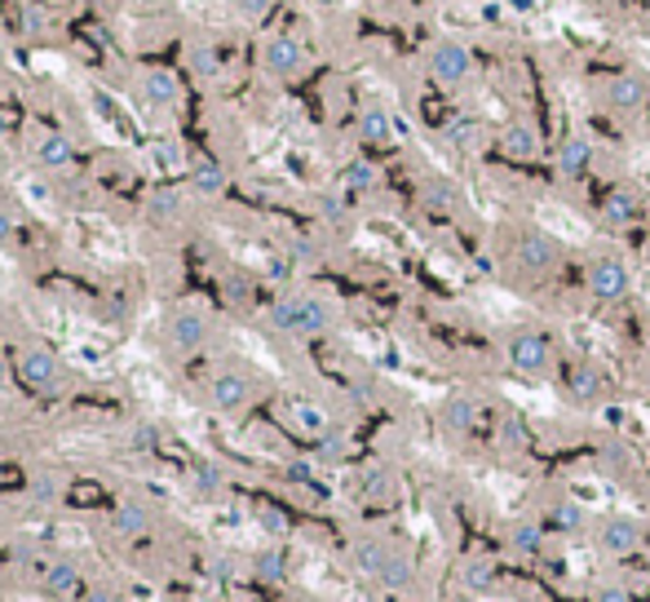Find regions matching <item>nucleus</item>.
I'll return each instance as SVG.
<instances>
[{"instance_id": "nucleus-10", "label": "nucleus", "mask_w": 650, "mask_h": 602, "mask_svg": "<svg viewBox=\"0 0 650 602\" xmlns=\"http://www.w3.org/2000/svg\"><path fill=\"white\" fill-rule=\"evenodd\" d=\"M261 63H266V72H270V76L292 80V76H301V72H305V50H301V41H296V36H270V41H266V50H261Z\"/></svg>"}, {"instance_id": "nucleus-25", "label": "nucleus", "mask_w": 650, "mask_h": 602, "mask_svg": "<svg viewBox=\"0 0 650 602\" xmlns=\"http://www.w3.org/2000/svg\"><path fill=\"white\" fill-rule=\"evenodd\" d=\"M359 138H364V142H372V147L390 142V138H394V120H390V111L368 107V111L359 116Z\"/></svg>"}, {"instance_id": "nucleus-40", "label": "nucleus", "mask_w": 650, "mask_h": 602, "mask_svg": "<svg viewBox=\"0 0 650 602\" xmlns=\"http://www.w3.org/2000/svg\"><path fill=\"white\" fill-rule=\"evenodd\" d=\"M447 138H452L456 147H465V142L474 138V125H469V120H452V133H447Z\"/></svg>"}, {"instance_id": "nucleus-8", "label": "nucleus", "mask_w": 650, "mask_h": 602, "mask_svg": "<svg viewBox=\"0 0 650 602\" xmlns=\"http://www.w3.org/2000/svg\"><path fill=\"white\" fill-rule=\"evenodd\" d=\"M641 540H646V531H641V523L628 518V514H610V518L597 523V549L610 553V558H628V553H637Z\"/></svg>"}, {"instance_id": "nucleus-18", "label": "nucleus", "mask_w": 650, "mask_h": 602, "mask_svg": "<svg viewBox=\"0 0 650 602\" xmlns=\"http://www.w3.org/2000/svg\"><path fill=\"white\" fill-rule=\"evenodd\" d=\"M496 580H500L496 558L474 553V558H465V562H461V584H465L469 593H491V589H496Z\"/></svg>"}, {"instance_id": "nucleus-47", "label": "nucleus", "mask_w": 650, "mask_h": 602, "mask_svg": "<svg viewBox=\"0 0 650 602\" xmlns=\"http://www.w3.org/2000/svg\"><path fill=\"white\" fill-rule=\"evenodd\" d=\"M6 54H10V45H6V36H0V63H6Z\"/></svg>"}, {"instance_id": "nucleus-41", "label": "nucleus", "mask_w": 650, "mask_h": 602, "mask_svg": "<svg viewBox=\"0 0 650 602\" xmlns=\"http://www.w3.org/2000/svg\"><path fill=\"white\" fill-rule=\"evenodd\" d=\"M191 58H195V67H199V72H208V76H217V58H213L208 50H195Z\"/></svg>"}, {"instance_id": "nucleus-36", "label": "nucleus", "mask_w": 650, "mask_h": 602, "mask_svg": "<svg viewBox=\"0 0 650 602\" xmlns=\"http://www.w3.org/2000/svg\"><path fill=\"white\" fill-rule=\"evenodd\" d=\"M425 200H430L434 208H452V204H456V191H452L443 178H434V182H430V191H425Z\"/></svg>"}, {"instance_id": "nucleus-24", "label": "nucleus", "mask_w": 650, "mask_h": 602, "mask_svg": "<svg viewBox=\"0 0 650 602\" xmlns=\"http://www.w3.org/2000/svg\"><path fill=\"white\" fill-rule=\"evenodd\" d=\"M390 549H394L390 540H381V536H364V540L355 545V562H359V571L377 580V571L386 567V558H390Z\"/></svg>"}, {"instance_id": "nucleus-16", "label": "nucleus", "mask_w": 650, "mask_h": 602, "mask_svg": "<svg viewBox=\"0 0 650 602\" xmlns=\"http://www.w3.org/2000/svg\"><path fill=\"white\" fill-rule=\"evenodd\" d=\"M478 399L474 395H465V390H456V395H447L443 399V430L447 434H469L474 426H478Z\"/></svg>"}, {"instance_id": "nucleus-43", "label": "nucleus", "mask_w": 650, "mask_h": 602, "mask_svg": "<svg viewBox=\"0 0 650 602\" xmlns=\"http://www.w3.org/2000/svg\"><path fill=\"white\" fill-rule=\"evenodd\" d=\"M10 239H14V217L0 213V244H10Z\"/></svg>"}, {"instance_id": "nucleus-39", "label": "nucleus", "mask_w": 650, "mask_h": 602, "mask_svg": "<svg viewBox=\"0 0 650 602\" xmlns=\"http://www.w3.org/2000/svg\"><path fill=\"white\" fill-rule=\"evenodd\" d=\"M593 602H632V593H628L624 584H602V589L593 593Z\"/></svg>"}, {"instance_id": "nucleus-1", "label": "nucleus", "mask_w": 650, "mask_h": 602, "mask_svg": "<svg viewBox=\"0 0 650 602\" xmlns=\"http://www.w3.org/2000/svg\"><path fill=\"white\" fill-rule=\"evenodd\" d=\"M505 261L518 279L540 283L562 266V244L540 226H509L505 230Z\"/></svg>"}, {"instance_id": "nucleus-48", "label": "nucleus", "mask_w": 650, "mask_h": 602, "mask_svg": "<svg viewBox=\"0 0 650 602\" xmlns=\"http://www.w3.org/2000/svg\"><path fill=\"white\" fill-rule=\"evenodd\" d=\"M646 373H650V346H646Z\"/></svg>"}, {"instance_id": "nucleus-35", "label": "nucleus", "mask_w": 650, "mask_h": 602, "mask_svg": "<svg viewBox=\"0 0 650 602\" xmlns=\"http://www.w3.org/2000/svg\"><path fill=\"white\" fill-rule=\"evenodd\" d=\"M270 6H274V0H230V10H235V14H243L248 23L266 19V14H270Z\"/></svg>"}, {"instance_id": "nucleus-38", "label": "nucleus", "mask_w": 650, "mask_h": 602, "mask_svg": "<svg viewBox=\"0 0 650 602\" xmlns=\"http://www.w3.org/2000/svg\"><path fill=\"white\" fill-rule=\"evenodd\" d=\"M195 483H199V492H217L226 479H221L217 465H199V470H195Z\"/></svg>"}, {"instance_id": "nucleus-27", "label": "nucleus", "mask_w": 650, "mask_h": 602, "mask_svg": "<svg viewBox=\"0 0 650 602\" xmlns=\"http://www.w3.org/2000/svg\"><path fill=\"white\" fill-rule=\"evenodd\" d=\"M142 94L155 103V107H173L177 103V80L169 72H142Z\"/></svg>"}, {"instance_id": "nucleus-26", "label": "nucleus", "mask_w": 650, "mask_h": 602, "mask_svg": "<svg viewBox=\"0 0 650 602\" xmlns=\"http://www.w3.org/2000/svg\"><path fill=\"white\" fill-rule=\"evenodd\" d=\"M111 527H116L120 536H142V531L151 527V509H147L142 501H124V505L116 509V518H111Z\"/></svg>"}, {"instance_id": "nucleus-15", "label": "nucleus", "mask_w": 650, "mask_h": 602, "mask_svg": "<svg viewBox=\"0 0 650 602\" xmlns=\"http://www.w3.org/2000/svg\"><path fill=\"white\" fill-rule=\"evenodd\" d=\"M19 373H23V381H28V386L50 390V386L58 381V355H54V351H45V346H32V351H23Z\"/></svg>"}, {"instance_id": "nucleus-42", "label": "nucleus", "mask_w": 650, "mask_h": 602, "mask_svg": "<svg viewBox=\"0 0 650 602\" xmlns=\"http://www.w3.org/2000/svg\"><path fill=\"white\" fill-rule=\"evenodd\" d=\"M80 602H116V593L111 589H89V593H80Z\"/></svg>"}, {"instance_id": "nucleus-45", "label": "nucleus", "mask_w": 650, "mask_h": 602, "mask_svg": "<svg viewBox=\"0 0 650 602\" xmlns=\"http://www.w3.org/2000/svg\"><path fill=\"white\" fill-rule=\"evenodd\" d=\"M36 501H41V505H45V501H54V483H50V479H41V483H36Z\"/></svg>"}, {"instance_id": "nucleus-21", "label": "nucleus", "mask_w": 650, "mask_h": 602, "mask_svg": "<svg viewBox=\"0 0 650 602\" xmlns=\"http://www.w3.org/2000/svg\"><path fill=\"white\" fill-rule=\"evenodd\" d=\"M377 580L386 584V589H408L412 580H416V558L408 553V549H390V558H386V567L377 571Z\"/></svg>"}, {"instance_id": "nucleus-11", "label": "nucleus", "mask_w": 650, "mask_h": 602, "mask_svg": "<svg viewBox=\"0 0 650 602\" xmlns=\"http://www.w3.org/2000/svg\"><path fill=\"white\" fill-rule=\"evenodd\" d=\"M496 147H500V155H509V160H535L540 155V129L531 125V120H509L500 133H496Z\"/></svg>"}, {"instance_id": "nucleus-7", "label": "nucleus", "mask_w": 650, "mask_h": 602, "mask_svg": "<svg viewBox=\"0 0 650 602\" xmlns=\"http://www.w3.org/2000/svg\"><path fill=\"white\" fill-rule=\"evenodd\" d=\"M562 395H566L575 408H597V404L610 395V381H606L602 364H593V359H575V364L562 373Z\"/></svg>"}, {"instance_id": "nucleus-17", "label": "nucleus", "mask_w": 650, "mask_h": 602, "mask_svg": "<svg viewBox=\"0 0 650 602\" xmlns=\"http://www.w3.org/2000/svg\"><path fill=\"white\" fill-rule=\"evenodd\" d=\"M359 496H364V501H377V505L394 501V496H399V474H394L390 465L364 470V474H359Z\"/></svg>"}, {"instance_id": "nucleus-34", "label": "nucleus", "mask_w": 650, "mask_h": 602, "mask_svg": "<svg viewBox=\"0 0 650 602\" xmlns=\"http://www.w3.org/2000/svg\"><path fill=\"white\" fill-rule=\"evenodd\" d=\"M579 518H584V514H579V505H575V501H557V505L549 509V523H553L557 531H575V527H579Z\"/></svg>"}, {"instance_id": "nucleus-14", "label": "nucleus", "mask_w": 650, "mask_h": 602, "mask_svg": "<svg viewBox=\"0 0 650 602\" xmlns=\"http://www.w3.org/2000/svg\"><path fill=\"white\" fill-rule=\"evenodd\" d=\"M208 395H213V404L221 412H239V408L252 404V381L243 373H217L213 386H208Z\"/></svg>"}, {"instance_id": "nucleus-20", "label": "nucleus", "mask_w": 650, "mask_h": 602, "mask_svg": "<svg viewBox=\"0 0 650 602\" xmlns=\"http://www.w3.org/2000/svg\"><path fill=\"white\" fill-rule=\"evenodd\" d=\"M509 549L522 553V558L540 553L544 549V523L540 518H513L509 523Z\"/></svg>"}, {"instance_id": "nucleus-5", "label": "nucleus", "mask_w": 650, "mask_h": 602, "mask_svg": "<svg viewBox=\"0 0 650 602\" xmlns=\"http://www.w3.org/2000/svg\"><path fill=\"white\" fill-rule=\"evenodd\" d=\"M425 72L434 85L443 89H461L474 80V54L465 41H438L430 54H425Z\"/></svg>"}, {"instance_id": "nucleus-50", "label": "nucleus", "mask_w": 650, "mask_h": 602, "mask_svg": "<svg viewBox=\"0 0 650 602\" xmlns=\"http://www.w3.org/2000/svg\"><path fill=\"white\" fill-rule=\"evenodd\" d=\"M646 239H650V217H646Z\"/></svg>"}, {"instance_id": "nucleus-31", "label": "nucleus", "mask_w": 650, "mask_h": 602, "mask_svg": "<svg viewBox=\"0 0 650 602\" xmlns=\"http://www.w3.org/2000/svg\"><path fill=\"white\" fill-rule=\"evenodd\" d=\"M500 448L505 452H522L527 448V426H522L518 412H505V421H500Z\"/></svg>"}, {"instance_id": "nucleus-28", "label": "nucleus", "mask_w": 650, "mask_h": 602, "mask_svg": "<svg viewBox=\"0 0 650 602\" xmlns=\"http://www.w3.org/2000/svg\"><path fill=\"white\" fill-rule=\"evenodd\" d=\"M36 155H41L45 169H67L72 164V138L67 133H50V138H41Z\"/></svg>"}, {"instance_id": "nucleus-46", "label": "nucleus", "mask_w": 650, "mask_h": 602, "mask_svg": "<svg viewBox=\"0 0 650 602\" xmlns=\"http://www.w3.org/2000/svg\"><path fill=\"white\" fill-rule=\"evenodd\" d=\"M0 386H10V364L0 359Z\"/></svg>"}, {"instance_id": "nucleus-2", "label": "nucleus", "mask_w": 650, "mask_h": 602, "mask_svg": "<svg viewBox=\"0 0 650 602\" xmlns=\"http://www.w3.org/2000/svg\"><path fill=\"white\" fill-rule=\"evenodd\" d=\"M270 324L279 333H296V337H318L333 324V307L323 297H279L270 307Z\"/></svg>"}, {"instance_id": "nucleus-44", "label": "nucleus", "mask_w": 650, "mask_h": 602, "mask_svg": "<svg viewBox=\"0 0 650 602\" xmlns=\"http://www.w3.org/2000/svg\"><path fill=\"white\" fill-rule=\"evenodd\" d=\"M23 23H28V32H41V28H45V19H41L36 10H23Z\"/></svg>"}, {"instance_id": "nucleus-22", "label": "nucleus", "mask_w": 650, "mask_h": 602, "mask_svg": "<svg viewBox=\"0 0 650 602\" xmlns=\"http://www.w3.org/2000/svg\"><path fill=\"white\" fill-rule=\"evenodd\" d=\"M80 567L72 562V558H58V562H50V571H45V593H54V598H72V593H80Z\"/></svg>"}, {"instance_id": "nucleus-30", "label": "nucleus", "mask_w": 650, "mask_h": 602, "mask_svg": "<svg viewBox=\"0 0 650 602\" xmlns=\"http://www.w3.org/2000/svg\"><path fill=\"white\" fill-rule=\"evenodd\" d=\"M252 571H257V580H266V584H279V580L288 576V558H283L279 549H266V553H257Z\"/></svg>"}, {"instance_id": "nucleus-6", "label": "nucleus", "mask_w": 650, "mask_h": 602, "mask_svg": "<svg viewBox=\"0 0 650 602\" xmlns=\"http://www.w3.org/2000/svg\"><path fill=\"white\" fill-rule=\"evenodd\" d=\"M597 98H602V107L610 116H637L650 103V80L641 72H615V76L602 80Z\"/></svg>"}, {"instance_id": "nucleus-23", "label": "nucleus", "mask_w": 650, "mask_h": 602, "mask_svg": "<svg viewBox=\"0 0 650 602\" xmlns=\"http://www.w3.org/2000/svg\"><path fill=\"white\" fill-rule=\"evenodd\" d=\"M177 6H182L186 19H195V23H204V28H226L230 14H235L226 0H177Z\"/></svg>"}, {"instance_id": "nucleus-37", "label": "nucleus", "mask_w": 650, "mask_h": 602, "mask_svg": "<svg viewBox=\"0 0 650 602\" xmlns=\"http://www.w3.org/2000/svg\"><path fill=\"white\" fill-rule=\"evenodd\" d=\"M173 213H177V195H173V191H169V195L160 191V195L151 200V217H155V222H169Z\"/></svg>"}, {"instance_id": "nucleus-3", "label": "nucleus", "mask_w": 650, "mask_h": 602, "mask_svg": "<svg viewBox=\"0 0 650 602\" xmlns=\"http://www.w3.org/2000/svg\"><path fill=\"white\" fill-rule=\"evenodd\" d=\"M505 359L522 377H549L553 364H557V351H553V337L544 329H513L505 337Z\"/></svg>"}, {"instance_id": "nucleus-4", "label": "nucleus", "mask_w": 650, "mask_h": 602, "mask_svg": "<svg viewBox=\"0 0 650 602\" xmlns=\"http://www.w3.org/2000/svg\"><path fill=\"white\" fill-rule=\"evenodd\" d=\"M584 288L593 301H602V307H615V301H624L632 292V270L619 252H593L588 266H584Z\"/></svg>"}, {"instance_id": "nucleus-9", "label": "nucleus", "mask_w": 650, "mask_h": 602, "mask_svg": "<svg viewBox=\"0 0 650 602\" xmlns=\"http://www.w3.org/2000/svg\"><path fill=\"white\" fill-rule=\"evenodd\" d=\"M646 217H650V208H646V195L637 186L619 182V186L606 191V200H602V222L606 226H637Z\"/></svg>"}, {"instance_id": "nucleus-32", "label": "nucleus", "mask_w": 650, "mask_h": 602, "mask_svg": "<svg viewBox=\"0 0 650 602\" xmlns=\"http://www.w3.org/2000/svg\"><path fill=\"white\" fill-rule=\"evenodd\" d=\"M342 182H346L350 191H372V186H377V169H372L368 160H355V164H346Z\"/></svg>"}, {"instance_id": "nucleus-19", "label": "nucleus", "mask_w": 650, "mask_h": 602, "mask_svg": "<svg viewBox=\"0 0 650 602\" xmlns=\"http://www.w3.org/2000/svg\"><path fill=\"white\" fill-rule=\"evenodd\" d=\"M288 417H292V426H296L301 434H310V439H328V430H333L328 412H323L318 404H305V399L288 404Z\"/></svg>"}, {"instance_id": "nucleus-49", "label": "nucleus", "mask_w": 650, "mask_h": 602, "mask_svg": "<svg viewBox=\"0 0 650 602\" xmlns=\"http://www.w3.org/2000/svg\"><path fill=\"white\" fill-rule=\"evenodd\" d=\"M0 138H6V120H0Z\"/></svg>"}, {"instance_id": "nucleus-29", "label": "nucleus", "mask_w": 650, "mask_h": 602, "mask_svg": "<svg viewBox=\"0 0 650 602\" xmlns=\"http://www.w3.org/2000/svg\"><path fill=\"white\" fill-rule=\"evenodd\" d=\"M19 195L32 204V208H41V213H54V186L50 182H41V178H19Z\"/></svg>"}, {"instance_id": "nucleus-13", "label": "nucleus", "mask_w": 650, "mask_h": 602, "mask_svg": "<svg viewBox=\"0 0 650 602\" xmlns=\"http://www.w3.org/2000/svg\"><path fill=\"white\" fill-rule=\"evenodd\" d=\"M204 337H208V320H204L199 311H177V315L169 320V346H173L177 355L199 351Z\"/></svg>"}, {"instance_id": "nucleus-33", "label": "nucleus", "mask_w": 650, "mask_h": 602, "mask_svg": "<svg viewBox=\"0 0 650 602\" xmlns=\"http://www.w3.org/2000/svg\"><path fill=\"white\" fill-rule=\"evenodd\" d=\"M195 191L208 195V200L221 195V191H226V173H221L217 164H199V169H195Z\"/></svg>"}, {"instance_id": "nucleus-12", "label": "nucleus", "mask_w": 650, "mask_h": 602, "mask_svg": "<svg viewBox=\"0 0 650 602\" xmlns=\"http://www.w3.org/2000/svg\"><path fill=\"white\" fill-rule=\"evenodd\" d=\"M553 169L562 182H579L588 169H593V142L584 133H571L557 151H553Z\"/></svg>"}]
</instances>
